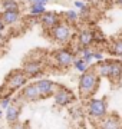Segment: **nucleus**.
Segmentation results:
<instances>
[{
    "label": "nucleus",
    "instance_id": "f257e3e1",
    "mask_svg": "<svg viewBox=\"0 0 122 129\" xmlns=\"http://www.w3.org/2000/svg\"><path fill=\"white\" fill-rule=\"evenodd\" d=\"M99 76L95 73L94 69H89L79 76V92L83 98H92L99 86Z\"/></svg>",
    "mask_w": 122,
    "mask_h": 129
},
{
    "label": "nucleus",
    "instance_id": "f03ea898",
    "mask_svg": "<svg viewBox=\"0 0 122 129\" xmlns=\"http://www.w3.org/2000/svg\"><path fill=\"white\" fill-rule=\"evenodd\" d=\"M86 113L95 120H102L108 115V102L106 98H89L86 102Z\"/></svg>",
    "mask_w": 122,
    "mask_h": 129
},
{
    "label": "nucleus",
    "instance_id": "7ed1b4c3",
    "mask_svg": "<svg viewBox=\"0 0 122 129\" xmlns=\"http://www.w3.org/2000/svg\"><path fill=\"white\" fill-rule=\"evenodd\" d=\"M72 35L73 27L65 20H60L52 30H49V36L55 43H68L72 39Z\"/></svg>",
    "mask_w": 122,
    "mask_h": 129
},
{
    "label": "nucleus",
    "instance_id": "20e7f679",
    "mask_svg": "<svg viewBox=\"0 0 122 129\" xmlns=\"http://www.w3.org/2000/svg\"><path fill=\"white\" fill-rule=\"evenodd\" d=\"M27 75L23 72V69H16L13 72H10L5 82V88L7 93L10 95L12 92H16V90L24 88L27 85Z\"/></svg>",
    "mask_w": 122,
    "mask_h": 129
},
{
    "label": "nucleus",
    "instance_id": "39448f33",
    "mask_svg": "<svg viewBox=\"0 0 122 129\" xmlns=\"http://www.w3.org/2000/svg\"><path fill=\"white\" fill-rule=\"evenodd\" d=\"M76 60V52L69 49V47H63L55 53V63L57 68L60 69H66L73 64V62Z\"/></svg>",
    "mask_w": 122,
    "mask_h": 129
},
{
    "label": "nucleus",
    "instance_id": "423d86ee",
    "mask_svg": "<svg viewBox=\"0 0 122 129\" xmlns=\"http://www.w3.org/2000/svg\"><path fill=\"white\" fill-rule=\"evenodd\" d=\"M55 98V102H56V105L59 106H69L72 102L75 101V95L72 92L71 89L65 88V86H57L56 92L53 95Z\"/></svg>",
    "mask_w": 122,
    "mask_h": 129
},
{
    "label": "nucleus",
    "instance_id": "0eeeda50",
    "mask_svg": "<svg viewBox=\"0 0 122 129\" xmlns=\"http://www.w3.org/2000/svg\"><path fill=\"white\" fill-rule=\"evenodd\" d=\"M35 85L38 86L39 89V93H40V96L42 98H50L55 95V92H56L57 89V85L55 82H52L50 79H38L36 82H35Z\"/></svg>",
    "mask_w": 122,
    "mask_h": 129
},
{
    "label": "nucleus",
    "instance_id": "6e6552de",
    "mask_svg": "<svg viewBox=\"0 0 122 129\" xmlns=\"http://www.w3.org/2000/svg\"><path fill=\"white\" fill-rule=\"evenodd\" d=\"M99 129H122V120L118 115L108 113L102 120H99Z\"/></svg>",
    "mask_w": 122,
    "mask_h": 129
},
{
    "label": "nucleus",
    "instance_id": "1a4fd4ad",
    "mask_svg": "<svg viewBox=\"0 0 122 129\" xmlns=\"http://www.w3.org/2000/svg\"><path fill=\"white\" fill-rule=\"evenodd\" d=\"M43 68L42 62H39V60H27L26 63L23 64V72L27 75V78H35V76H39V75L43 73Z\"/></svg>",
    "mask_w": 122,
    "mask_h": 129
},
{
    "label": "nucleus",
    "instance_id": "9d476101",
    "mask_svg": "<svg viewBox=\"0 0 122 129\" xmlns=\"http://www.w3.org/2000/svg\"><path fill=\"white\" fill-rule=\"evenodd\" d=\"M39 22L42 23V26L46 29V30H52V29L60 22V16H59L56 12H46L43 16H40Z\"/></svg>",
    "mask_w": 122,
    "mask_h": 129
},
{
    "label": "nucleus",
    "instance_id": "9b49d317",
    "mask_svg": "<svg viewBox=\"0 0 122 129\" xmlns=\"http://www.w3.org/2000/svg\"><path fill=\"white\" fill-rule=\"evenodd\" d=\"M22 98L27 102H35L40 99V93H39V89L35 83H30V85H26L22 90Z\"/></svg>",
    "mask_w": 122,
    "mask_h": 129
},
{
    "label": "nucleus",
    "instance_id": "f8f14e48",
    "mask_svg": "<svg viewBox=\"0 0 122 129\" xmlns=\"http://www.w3.org/2000/svg\"><path fill=\"white\" fill-rule=\"evenodd\" d=\"M6 111V113H5V116H6V120L9 122L10 125H13V123H16V122H19V118H20V113H22V111H20V106L17 105V103H10L7 108L5 109Z\"/></svg>",
    "mask_w": 122,
    "mask_h": 129
},
{
    "label": "nucleus",
    "instance_id": "ddd939ff",
    "mask_svg": "<svg viewBox=\"0 0 122 129\" xmlns=\"http://www.w3.org/2000/svg\"><path fill=\"white\" fill-rule=\"evenodd\" d=\"M94 45V30L83 29L78 33V46L80 47H90Z\"/></svg>",
    "mask_w": 122,
    "mask_h": 129
},
{
    "label": "nucleus",
    "instance_id": "4468645a",
    "mask_svg": "<svg viewBox=\"0 0 122 129\" xmlns=\"http://www.w3.org/2000/svg\"><path fill=\"white\" fill-rule=\"evenodd\" d=\"M0 20L5 23V26H14L20 22V12H5L0 14Z\"/></svg>",
    "mask_w": 122,
    "mask_h": 129
},
{
    "label": "nucleus",
    "instance_id": "2eb2a0df",
    "mask_svg": "<svg viewBox=\"0 0 122 129\" xmlns=\"http://www.w3.org/2000/svg\"><path fill=\"white\" fill-rule=\"evenodd\" d=\"M94 70L99 78L109 79V75H111V60L105 59V60H102V62H98V64H95Z\"/></svg>",
    "mask_w": 122,
    "mask_h": 129
},
{
    "label": "nucleus",
    "instance_id": "dca6fc26",
    "mask_svg": "<svg viewBox=\"0 0 122 129\" xmlns=\"http://www.w3.org/2000/svg\"><path fill=\"white\" fill-rule=\"evenodd\" d=\"M109 79L115 83H118L122 79V62L119 59L111 60V75H109Z\"/></svg>",
    "mask_w": 122,
    "mask_h": 129
},
{
    "label": "nucleus",
    "instance_id": "f3484780",
    "mask_svg": "<svg viewBox=\"0 0 122 129\" xmlns=\"http://www.w3.org/2000/svg\"><path fill=\"white\" fill-rule=\"evenodd\" d=\"M2 7L5 12H20V6L16 0H2Z\"/></svg>",
    "mask_w": 122,
    "mask_h": 129
},
{
    "label": "nucleus",
    "instance_id": "a211bd4d",
    "mask_svg": "<svg viewBox=\"0 0 122 129\" xmlns=\"http://www.w3.org/2000/svg\"><path fill=\"white\" fill-rule=\"evenodd\" d=\"M79 20V13L76 10H66L65 12V22H68L69 24H73Z\"/></svg>",
    "mask_w": 122,
    "mask_h": 129
},
{
    "label": "nucleus",
    "instance_id": "6ab92c4d",
    "mask_svg": "<svg viewBox=\"0 0 122 129\" xmlns=\"http://www.w3.org/2000/svg\"><path fill=\"white\" fill-rule=\"evenodd\" d=\"M29 12H30L32 16H43L46 13V7L43 5H30Z\"/></svg>",
    "mask_w": 122,
    "mask_h": 129
},
{
    "label": "nucleus",
    "instance_id": "aec40b11",
    "mask_svg": "<svg viewBox=\"0 0 122 129\" xmlns=\"http://www.w3.org/2000/svg\"><path fill=\"white\" fill-rule=\"evenodd\" d=\"M111 53L113 56H122V39H118V40L112 42L111 45Z\"/></svg>",
    "mask_w": 122,
    "mask_h": 129
},
{
    "label": "nucleus",
    "instance_id": "412c9836",
    "mask_svg": "<svg viewBox=\"0 0 122 129\" xmlns=\"http://www.w3.org/2000/svg\"><path fill=\"white\" fill-rule=\"evenodd\" d=\"M73 66H75V69L78 70V72H80V75L89 70V64L85 63V60L82 59V57H80V59H76L75 62H73Z\"/></svg>",
    "mask_w": 122,
    "mask_h": 129
},
{
    "label": "nucleus",
    "instance_id": "4be33fe9",
    "mask_svg": "<svg viewBox=\"0 0 122 129\" xmlns=\"http://www.w3.org/2000/svg\"><path fill=\"white\" fill-rule=\"evenodd\" d=\"M95 42H98V43L105 42V36H103L99 30H94V43H95Z\"/></svg>",
    "mask_w": 122,
    "mask_h": 129
},
{
    "label": "nucleus",
    "instance_id": "5701e85b",
    "mask_svg": "<svg viewBox=\"0 0 122 129\" xmlns=\"http://www.w3.org/2000/svg\"><path fill=\"white\" fill-rule=\"evenodd\" d=\"M10 103H12V99H10L9 95L5 96V98H2V101H0V109H6Z\"/></svg>",
    "mask_w": 122,
    "mask_h": 129
},
{
    "label": "nucleus",
    "instance_id": "b1692460",
    "mask_svg": "<svg viewBox=\"0 0 122 129\" xmlns=\"http://www.w3.org/2000/svg\"><path fill=\"white\" fill-rule=\"evenodd\" d=\"M10 129H29V125L26 122H16V123L10 125Z\"/></svg>",
    "mask_w": 122,
    "mask_h": 129
},
{
    "label": "nucleus",
    "instance_id": "393cba45",
    "mask_svg": "<svg viewBox=\"0 0 122 129\" xmlns=\"http://www.w3.org/2000/svg\"><path fill=\"white\" fill-rule=\"evenodd\" d=\"M73 5H75V7H78L80 12H83V10L88 9V5L85 3L83 0H75V3H73Z\"/></svg>",
    "mask_w": 122,
    "mask_h": 129
},
{
    "label": "nucleus",
    "instance_id": "a878e982",
    "mask_svg": "<svg viewBox=\"0 0 122 129\" xmlns=\"http://www.w3.org/2000/svg\"><path fill=\"white\" fill-rule=\"evenodd\" d=\"M94 60H96V62H102V60H105V56H103V52H101V50H96V52H94Z\"/></svg>",
    "mask_w": 122,
    "mask_h": 129
},
{
    "label": "nucleus",
    "instance_id": "bb28decb",
    "mask_svg": "<svg viewBox=\"0 0 122 129\" xmlns=\"http://www.w3.org/2000/svg\"><path fill=\"white\" fill-rule=\"evenodd\" d=\"M32 2V5H46V3H49L50 0H30Z\"/></svg>",
    "mask_w": 122,
    "mask_h": 129
},
{
    "label": "nucleus",
    "instance_id": "cd10ccee",
    "mask_svg": "<svg viewBox=\"0 0 122 129\" xmlns=\"http://www.w3.org/2000/svg\"><path fill=\"white\" fill-rule=\"evenodd\" d=\"M6 33V26H5V23L0 20V35H5Z\"/></svg>",
    "mask_w": 122,
    "mask_h": 129
},
{
    "label": "nucleus",
    "instance_id": "c85d7f7f",
    "mask_svg": "<svg viewBox=\"0 0 122 129\" xmlns=\"http://www.w3.org/2000/svg\"><path fill=\"white\" fill-rule=\"evenodd\" d=\"M116 3H118V5H121V6H122V0H116Z\"/></svg>",
    "mask_w": 122,
    "mask_h": 129
},
{
    "label": "nucleus",
    "instance_id": "c756f323",
    "mask_svg": "<svg viewBox=\"0 0 122 129\" xmlns=\"http://www.w3.org/2000/svg\"><path fill=\"white\" fill-rule=\"evenodd\" d=\"M2 116H3V111H2V109H0V118H2Z\"/></svg>",
    "mask_w": 122,
    "mask_h": 129
},
{
    "label": "nucleus",
    "instance_id": "7c9ffc66",
    "mask_svg": "<svg viewBox=\"0 0 122 129\" xmlns=\"http://www.w3.org/2000/svg\"><path fill=\"white\" fill-rule=\"evenodd\" d=\"M85 3H86V2H94V0H83Z\"/></svg>",
    "mask_w": 122,
    "mask_h": 129
},
{
    "label": "nucleus",
    "instance_id": "2f4dec72",
    "mask_svg": "<svg viewBox=\"0 0 122 129\" xmlns=\"http://www.w3.org/2000/svg\"><path fill=\"white\" fill-rule=\"evenodd\" d=\"M119 60H121V62H122V56H121V57H119Z\"/></svg>",
    "mask_w": 122,
    "mask_h": 129
},
{
    "label": "nucleus",
    "instance_id": "473e14b6",
    "mask_svg": "<svg viewBox=\"0 0 122 129\" xmlns=\"http://www.w3.org/2000/svg\"><path fill=\"white\" fill-rule=\"evenodd\" d=\"M0 129H3V128H2V126H0Z\"/></svg>",
    "mask_w": 122,
    "mask_h": 129
}]
</instances>
